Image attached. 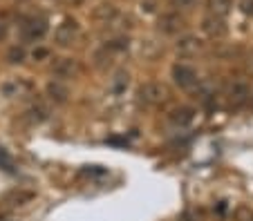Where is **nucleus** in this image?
<instances>
[{
    "instance_id": "nucleus-8",
    "label": "nucleus",
    "mask_w": 253,
    "mask_h": 221,
    "mask_svg": "<svg viewBox=\"0 0 253 221\" xmlns=\"http://www.w3.org/2000/svg\"><path fill=\"white\" fill-rule=\"evenodd\" d=\"M168 121H170L172 127L184 130V127H188V125L195 121V110H193V107H175V110L168 114Z\"/></svg>"
},
{
    "instance_id": "nucleus-13",
    "label": "nucleus",
    "mask_w": 253,
    "mask_h": 221,
    "mask_svg": "<svg viewBox=\"0 0 253 221\" xmlns=\"http://www.w3.org/2000/svg\"><path fill=\"white\" fill-rule=\"evenodd\" d=\"M206 9H209L211 16L226 18L229 11L233 9V0H206Z\"/></svg>"
},
{
    "instance_id": "nucleus-9",
    "label": "nucleus",
    "mask_w": 253,
    "mask_h": 221,
    "mask_svg": "<svg viewBox=\"0 0 253 221\" xmlns=\"http://www.w3.org/2000/svg\"><path fill=\"white\" fill-rule=\"evenodd\" d=\"M251 96V92H249V85L244 81H235L229 90V105L231 107H240L249 101Z\"/></svg>"
},
{
    "instance_id": "nucleus-20",
    "label": "nucleus",
    "mask_w": 253,
    "mask_h": 221,
    "mask_svg": "<svg viewBox=\"0 0 253 221\" xmlns=\"http://www.w3.org/2000/svg\"><path fill=\"white\" fill-rule=\"evenodd\" d=\"M242 11L247 16H253V0H242Z\"/></svg>"
},
{
    "instance_id": "nucleus-18",
    "label": "nucleus",
    "mask_w": 253,
    "mask_h": 221,
    "mask_svg": "<svg viewBox=\"0 0 253 221\" xmlns=\"http://www.w3.org/2000/svg\"><path fill=\"white\" fill-rule=\"evenodd\" d=\"M128 85V72H119L115 78V92L119 94V92H124V87Z\"/></svg>"
},
{
    "instance_id": "nucleus-5",
    "label": "nucleus",
    "mask_w": 253,
    "mask_h": 221,
    "mask_svg": "<svg viewBox=\"0 0 253 221\" xmlns=\"http://www.w3.org/2000/svg\"><path fill=\"white\" fill-rule=\"evenodd\" d=\"M20 34H23L25 40H41L45 34H47V20L45 18H29L27 23L20 27Z\"/></svg>"
},
{
    "instance_id": "nucleus-23",
    "label": "nucleus",
    "mask_w": 253,
    "mask_h": 221,
    "mask_svg": "<svg viewBox=\"0 0 253 221\" xmlns=\"http://www.w3.org/2000/svg\"><path fill=\"white\" fill-rule=\"evenodd\" d=\"M179 221H191V217H182V219H179Z\"/></svg>"
},
{
    "instance_id": "nucleus-4",
    "label": "nucleus",
    "mask_w": 253,
    "mask_h": 221,
    "mask_svg": "<svg viewBox=\"0 0 253 221\" xmlns=\"http://www.w3.org/2000/svg\"><path fill=\"white\" fill-rule=\"evenodd\" d=\"M184 27H186V20H184L182 16L177 14V11H170V14H162V16H159V20H157V29L162 32V34H166V36L179 34Z\"/></svg>"
},
{
    "instance_id": "nucleus-3",
    "label": "nucleus",
    "mask_w": 253,
    "mask_h": 221,
    "mask_svg": "<svg viewBox=\"0 0 253 221\" xmlns=\"http://www.w3.org/2000/svg\"><path fill=\"white\" fill-rule=\"evenodd\" d=\"M172 81H175L177 87H182V90H195L200 85L197 72L191 65H184V63H177L175 67H172Z\"/></svg>"
},
{
    "instance_id": "nucleus-6",
    "label": "nucleus",
    "mask_w": 253,
    "mask_h": 221,
    "mask_svg": "<svg viewBox=\"0 0 253 221\" xmlns=\"http://www.w3.org/2000/svg\"><path fill=\"white\" fill-rule=\"evenodd\" d=\"M202 32L211 38H224L229 34V27H226V20L224 18H217V16H206L202 20Z\"/></svg>"
},
{
    "instance_id": "nucleus-12",
    "label": "nucleus",
    "mask_w": 253,
    "mask_h": 221,
    "mask_svg": "<svg viewBox=\"0 0 253 221\" xmlns=\"http://www.w3.org/2000/svg\"><path fill=\"white\" fill-rule=\"evenodd\" d=\"M47 96L52 98L54 103L63 105V103L67 101V96H70V90H67V85L61 81H49L47 83Z\"/></svg>"
},
{
    "instance_id": "nucleus-21",
    "label": "nucleus",
    "mask_w": 253,
    "mask_h": 221,
    "mask_svg": "<svg viewBox=\"0 0 253 221\" xmlns=\"http://www.w3.org/2000/svg\"><path fill=\"white\" fill-rule=\"evenodd\" d=\"M7 34H9V27H7L5 23H0V40H5Z\"/></svg>"
},
{
    "instance_id": "nucleus-10",
    "label": "nucleus",
    "mask_w": 253,
    "mask_h": 221,
    "mask_svg": "<svg viewBox=\"0 0 253 221\" xmlns=\"http://www.w3.org/2000/svg\"><path fill=\"white\" fill-rule=\"evenodd\" d=\"M204 49V40L197 38V36H184V38L177 40V52L184 54V56H193V54H200Z\"/></svg>"
},
{
    "instance_id": "nucleus-1",
    "label": "nucleus",
    "mask_w": 253,
    "mask_h": 221,
    "mask_svg": "<svg viewBox=\"0 0 253 221\" xmlns=\"http://www.w3.org/2000/svg\"><path fill=\"white\" fill-rule=\"evenodd\" d=\"M137 98H139V103H143V105H150V107L159 105V103L166 98V87L157 81H148V83H143V85H139Z\"/></svg>"
},
{
    "instance_id": "nucleus-7",
    "label": "nucleus",
    "mask_w": 253,
    "mask_h": 221,
    "mask_svg": "<svg viewBox=\"0 0 253 221\" xmlns=\"http://www.w3.org/2000/svg\"><path fill=\"white\" fill-rule=\"evenodd\" d=\"M79 69H81L79 63L74 61V58H67V56L54 58V63H52V74L56 78H72L79 74Z\"/></svg>"
},
{
    "instance_id": "nucleus-22",
    "label": "nucleus",
    "mask_w": 253,
    "mask_h": 221,
    "mask_svg": "<svg viewBox=\"0 0 253 221\" xmlns=\"http://www.w3.org/2000/svg\"><path fill=\"white\" fill-rule=\"evenodd\" d=\"M47 56V49H36V52H34V58H36V61H39V58H45Z\"/></svg>"
},
{
    "instance_id": "nucleus-15",
    "label": "nucleus",
    "mask_w": 253,
    "mask_h": 221,
    "mask_svg": "<svg viewBox=\"0 0 253 221\" xmlns=\"http://www.w3.org/2000/svg\"><path fill=\"white\" fill-rule=\"evenodd\" d=\"M27 114H29V119H32V123H43V121L47 119V110H45V107H41V105L32 107Z\"/></svg>"
},
{
    "instance_id": "nucleus-19",
    "label": "nucleus",
    "mask_w": 253,
    "mask_h": 221,
    "mask_svg": "<svg viewBox=\"0 0 253 221\" xmlns=\"http://www.w3.org/2000/svg\"><path fill=\"white\" fill-rule=\"evenodd\" d=\"M0 165L5 170H11L14 168V163H11V159H9V154L5 152V150H0Z\"/></svg>"
},
{
    "instance_id": "nucleus-2",
    "label": "nucleus",
    "mask_w": 253,
    "mask_h": 221,
    "mask_svg": "<svg viewBox=\"0 0 253 221\" xmlns=\"http://www.w3.org/2000/svg\"><path fill=\"white\" fill-rule=\"evenodd\" d=\"M79 32H81V25H79V20L65 18L56 27V32H54V40H56V45H61V47H70V45L79 38Z\"/></svg>"
},
{
    "instance_id": "nucleus-17",
    "label": "nucleus",
    "mask_w": 253,
    "mask_h": 221,
    "mask_svg": "<svg viewBox=\"0 0 253 221\" xmlns=\"http://www.w3.org/2000/svg\"><path fill=\"white\" fill-rule=\"evenodd\" d=\"M105 174V170L103 168H96V165H87V168H83L81 172H79V177H103Z\"/></svg>"
},
{
    "instance_id": "nucleus-16",
    "label": "nucleus",
    "mask_w": 253,
    "mask_h": 221,
    "mask_svg": "<svg viewBox=\"0 0 253 221\" xmlns=\"http://www.w3.org/2000/svg\"><path fill=\"white\" fill-rule=\"evenodd\" d=\"M168 2H170V7L175 11H184V9H193L197 0H168Z\"/></svg>"
},
{
    "instance_id": "nucleus-14",
    "label": "nucleus",
    "mask_w": 253,
    "mask_h": 221,
    "mask_svg": "<svg viewBox=\"0 0 253 221\" xmlns=\"http://www.w3.org/2000/svg\"><path fill=\"white\" fill-rule=\"evenodd\" d=\"M7 61L9 63H23L25 61V49L18 47V45H14V47H9V52H7Z\"/></svg>"
},
{
    "instance_id": "nucleus-11",
    "label": "nucleus",
    "mask_w": 253,
    "mask_h": 221,
    "mask_svg": "<svg viewBox=\"0 0 253 221\" xmlns=\"http://www.w3.org/2000/svg\"><path fill=\"white\" fill-rule=\"evenodd\" d=\"M117 7L115 2H99V5L92 9V18L99 20V23H112V20L117 18Z\"/></svg>"
}]
</instances>
